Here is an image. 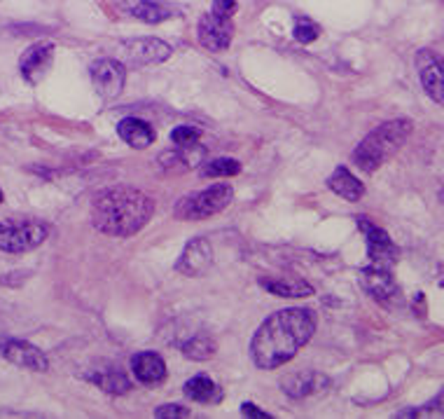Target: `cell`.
Wrapping results in <instances>:
<instances>
[{"label":"cell","instance_id":"obj_1","mask_svg":"<svg viewBox=\"0 0 444 419\" xmlns=\"http://www.w3.org/2000/svg\"><path fill=\"white\" fill-rule=\"evenodd\" d=\"M316 333V314L304 307H290L262 321L250 340V359L260 370H276L297 356Z\"/></svg>","mask_w":444,"mask_h":419},{"label":"cell","instance_id":"obj_2","mask_svg":"<svg viewBox=\"0 0 444 419\" xmlns=\"http://www.w3.org/2000/svg\"><path fill=\"white\" fill-rule=\"evenodd\" d=\"M155 213V199L148 192L117 185L101 190L92 201V225L103 235L131 237L141 232Z\"/></svg>","mask_w":444,"mask_h":419},{"label":"cell","instance_id":"obj_3","mask_svg":"<svg viewBox=\"0 0 444 419\" xmlns=\"http://www.w3.org/2000/svg\"><path fill=\"white\" fill-rule=\"evenodd\" d=\"M411 120H389V122L379 124L372 129L365 139L358 143V148L353 150V164L365 174H374L377 169H381L389 159L398 152L411 134Z\"/></svg>","mask_w":444,"mask_h":419},{"label":"cell","instance_id":"obj_4","mask_svg":"<svg viewBox=\"0 0 444 419\" xmlns=\"http://www.w3.org/2000/svg\"><path fill=\"white\" fill-rule=\"evenodd\" d=\"M234 199V188L227 183H213L211 188L190 192L183 199H178L173 216L178 221H206L211 216L224 211Z\"/></svg>","mask_w":444,"mask_h":419},{"label":"cell","instance_id":"obj_5","mask_svg":"<svg viewBox=\"0 0 444 419\" xmlns=\"http://www.w3.org/2000/svg\"><path fill=\"white\" fill-rule=\"evenodd\" d=\"M50 235V228L40 221L23 223H0V251L26 253L38 248Z\"/></svg>","mask_w":444,"mask_h":419},{"label":"cell","instance_id":"obj_6","mask_svg":"<svg viewBox=\"0 0 444 419\" xmlns=\"http://www.w3.org/2000/svg\"><path fill=\"white\" fill-rule=\"evenodd\" d=\"M358 228L365 232L367 237V258L369 262L377 265V267H386L391 270L395 262H398V246L393 244V239L389 237V232L377 228V225L367 218V216H358Z\"/></svg>","mask_w":444,"mask_h":419},{"label":"cell","instance_id":"obj_7","mask_svg":"<svg viewBox=\"0 0 444 419\" xmlns=\"http://www.w3.org/2000/svg\"><path fill=\"white\" fill-rule=\"evenodd\" d=\"M0 356L10 361L12 366L33 370V373L50 370V359L45 356V351L26 340H17V337H0Z\"/></svg>","mask_w":444,"mask_h":419},{"label":"cell","instance_id":"obj_8","mask_svg":"<svg viewBox=\"0 0 444 419\" xmlns=\"http://www.w3.org/2000/svg\"><path fill=\"white\" fill-rule=\"evenodd\" d=\"M418 80H421L426 94L431 96L435 103L444 106V56L435 50H418L414 56Z\"/></svg>","mask_w":444,"mask_h":419},{"label":"cell","instance_id":"obj_9","mask_svg":"<svg viewBox=\"0 0 444 419\" xmlns=\"http://www.w3.org/2000/svg\"><path fill=\"white\" fill-rule=\"evenodd\" d=\"M360 286L372 300H377L384 307H393L395 302L400 300V288L395 284L391 270L386 267H377V265H369V267L360 270Z\"/></svg>","mask_w":444,"mask_h":419},{"label":"cell","instance_id":"obj_10","mask_svg":"<svg viewBox=\"0 0 444 419\" xmlns=\"http://www.w3.org/2000/svg\"><path fill=\"white\" fill-rule=\"evenodd\" d=\"M89 70H92L94 90L103 101H112L122 94L124 83H126L124 63H119L115 59H99L92 63V68Z\"/></svg>","mask_w":444,"mask_h":419},{"label":"cell","instance_id":"obj_11","mask_svg":"<svg viewBox=\"0 0 444 419\" xmlns=\"http://www.w3.org/2000/svg\"><path fill=\"white\" fill-rule=\"evenodd\" d=\"M211 267H213V246H211V241L204 237L190 239L175 262V272H180L183 277H190V279L204 277Z\"/></svg>","mask_w":444,"mask_h":419},{"label":"cell","instance_id":"obj_12","mask_svg":"<svg viewBox=\"0 0 444 419\" xmlns=\"http://www.w3.org/2000/svg\"><path fill=\"white\" fill-rule=\"evenodd\" d=\"M234 36V23L227 17H217L213 12H206L199 17L197 23V38L201 47H206L208 52H222L227 50Z\"/></svg>","mask_w":444,"mask_h":419},{"label":"cell","instance_id":"obj_13","mask_svg":"<svg viewBox=\"0 0 444 419\" xmlns=\"http://www.w3.org/2000/svg\"><path fill=\"white\" fill-rule=\"evenodd\" d=\"M124 59L134 66H150L161 63L171 56V45L159 38H131L122 43Z\"/></svg>","mask_w":444,"mask_h":419},{"label":"cell","instance_id":"obj_14","mask_svg":"<svg viewBox=\"0 0 444 419\" xmlns=\"http://www.w3.org/2000/svg\"><path fill=\"white\" fill-rule=\"evenodd\" d=\"M52 59H54V43H50V40L33 43L28 50H23L21 59H19L21 78L31 85H38L40 80L47 75V70H50Z\"/></svg>","mask_w":444,"mask_h":419},{"label":"cell","instance_id":"obj_15","mask_svg":"<svg viewBox=\"0 0 444 419\" xmlns=\"http://www.w3.org/2000/svg\"><path fill=\"white\" fill-rule=\"evenodd\" d=\"M131 373L145 386H157L166 380V364L157 351H139L131 356Z\"/></svg>","mask_w":444,"mask_h":419},{"label":"cell","instance_id":"obj_16","mask_svg":"<svg viewBox=\"0 0 444 419\" xmlns=\"http://www.w3.org/2000/svg\"><path fill=\"white\" fill-rule=\"evenodd\" d=\"M204 155H206V148L197 146V143L195 146H185V148L175 146L173 150L161 152L157 157V162L166 174H185L204 162Z\"/></svg>","mask_w":444,"mask_h":419},{"label":"cell","instance_id":"obj_17","mask_svg":"<svg viewBox=\"0 0 444 419\" xmlns=\"http://www.w3.org/2000/svg\"><path fill=\"white\" fill-rule=\"evenodd\" d=\"M117 134L126 146H131L134 150H145L155 143V129H152L145 120L139 117H124L117 124Z\"/></svg>","mask_w":444,"mask_h":419},{"label":"cell","instance_id":"obj_18","mask_svg":"<svg viewBox=\"0 0 444 419\" xmlns=\"http://www.w3.org/2000/svg\"><path fill=\"white\" fill-rule=\"evenodd\" d=\"M318 384L325 386L327 380L320 377L318 373H313V370H302V373L286 375L283 380H281V389H283V393L290 398H304L316 391Z\"/></svg>","mask_w":444,"mask_h":419},{"label":"cell","instance_id":"obj_19","mask_svg":"<svg viewBox=\"0 0 444 419\" xmlns=\"http://www.w3.org/2000/svg\"><path fill=\"white\" fill-rule=\"evenodd\" d=\"M327 188L346 201H360L365 197V185H362L346 166H337L332 176L327 179Z\"/></svg>","mask_w":444,"mask_h":419},{"label":"cell","instance_id":"obj_20","mask_svg":"<svg viewBox=\"0 0 444 419\" xmlns=\"http://www.w3.org/2000/svg\"><path fill=\"white\" fill-rule=\"evenodd\" d=\"M260 286L266 293L278 295V297H309L313 295V286L306 284L304 279H290V277H262Z\"/></svg>","mask_w":444,"mask_h":419},{"label":"cell","instance_id":"obj_21","mask_svg":"<svg viewBox=\"0 0 444 419\" xmlns=\"http://www.w3.org/2000/svg\"><path fill=\"white\" fill-rule=\"evenodd\" d=\"M183 393H185V398H190L195 403H204V405H213V403L222 401L220 386H217L211 377H206V375H197V377H192V380L185 382Z\"/></svg>","mask_w":444,"mask_h":419},{"label":"cell","instance_id":"obj_22","mask_svg":"<svg viewBox=\"0 0 444 419\" xmlns=\"http://www.w3.org/2000/svg\"><path fill=\"white\" fill-rule=\"evenodd\" d=\"M124 10L145 23H161L173 17L168 7L155 3V0H124Z\"/></svg>","mask_w":444,"mask_h":419},{"label":"cell","instance_id":"obj_23","mask_svg":"<svg viewBox=\"0 0 444 419\" xmlns=\"http://www.w3.org/2000/svg\"><path fill=\"white\" fill-rule=\"evenodd\" d=\"M89 382H94L106 393H115V396H122V393L131 389V380H129L122 370H103V373L89 375Z\"/></svg>","mask_w":444,"mask_h":419},{"label":"cell","instance_id":"obj_24","mask_svg":"<svg viewBox=\"0 0 444 419\" xmlns=\"http://www.w3.org/2000/svg\"><path fill=\"white\" fill-rule=\"evenodd\" d=\"M241 171V164L232 157H217L211 162H201L199 174L204 179H232Z\"/></svg>","mask_w":444,"mask_h":419},{"label":"cell","instance_id":"obj_25","mask_svg":"<svg viewBox=\"0 0 444 419\" xmlns=\"http://www.w3.org/2000/svg\"><path fill=\"white\" fill-rule=\"evenodd\" d=\"M180 349L190 361H208L215 354V342L206 335H195L192 340L183 342Z\"/></svg>","mask_w":444,"mask_h":419},{"label":"cell","instance_id":"obj_26","mask_svg":"<svg viewBox=\"0 0 444 419\" xmlns=\"http://www.w3.org/2000/svg\"><path fill=\"white\" fill-rule=\"evenodd\" d=\"M293 38L297 40V43L309 45V43H313V40L320 38V26H318V23H313L311 19L297 17L295 19V28H293Z\"/></svg>","mask_w":444,"mask_h":419},{"label":"cell","instance_id":"obj_27","mask_svg":"<svg viewBox=\"0 0 444 419\" xmlns=\"http://www.w3.org/2000/svg\"><path fill=\"white\" fill-rule=\"evenodd\" d=\"M199 139H201V129L192 127V124H180L171 132V143L173 146H180V148L195 146V143H199Z\"/></svg>","mask_w":444,"mask_h":419},{"label":"cell","instance_id":"obj_28","mask_svg":"<svg viewBox=\"0 0 444 419\" xmlns=\"http://www.w3.org/2000/svg\"><path fill=\"white\" fill-rule=\"evenodd\" d=\"M155 417L161 419H180V417H190V410L178 405V403H166V405H159L155 410Z\"/></svg>","mask_w":444,"mask_h":419},{"label":"cell","instance_id":"obj_29","mask_svg":"<svg viewBox=\"0 0 444 419\" xmlns=\"http://www.w3.org/2000/svg\"><path fill=\"white\" fill-rule=\"evenodd\" d=\"M213 14L232 19L237 14V0H213Z\"/></svg>","mask_w":444,"mask_h":419},{"label":"cell","instance_id":"obj_30","mask_svg":"<svg viewBox=\"0 0 444 419\" xmlns=\"http://www.w3.org/2000/svg\"><path fill=\"white\" fill-rule=\"evenodd\" d=\"M241 415H244V417H250V419H271L269 413H264V410H260L257 405H253V403H244V405H241Z\"/></svg>","mask_w":444,"mask_h":419},{"label":"cell","instance_id":"obj_31","mask_svg":"<svg viewBox=\"0 0 444 419\" xmlns=\"http://www.w3.org/2000/svg\"><path fill=\"white\" fill-rule=\"evenodd\" d=\"M0 204H3V190H0Z\"/></svg>","mask_w":444,"mask_h":419}]
</instances>
